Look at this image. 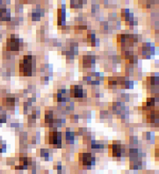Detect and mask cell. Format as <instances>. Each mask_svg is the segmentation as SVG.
Returning <instances> with one entry per match:
<instances>
[{"instance_id": "cell-10", "label": "cell", "mask_w": 159, "mask_h": 174, "mask_svg": "<svg viewBox=\"0 0 159 174\" xmlns=\"http://www.w3.org/2000/svg\"><path fill=\"white\" fill-rule=\"evenodd\" d=\"M95 62L94 56L91 55H83V65L85 67H91V65Z\"/></svg>"}, {"instance_id": "cell-12", "label": "cell", "mask_w": 159, "mask_h": 174, "mask_svg": "<svg viewBox=\"0 0 159 174\" xmlns=\"http://www.w3.org/2000/svg\"><path fill=\"white\" fill-rule=\"evenodd\" d=\"M14 103H15V100L13 98H5L4 100V105H5L6 106H14Z\"/></svg>"}, {"instance_id": "cell-8", "label": "cell", "mask_w": 159, "mask_h": 174, "mask_svg": "<svg viewBox=\"0 0 159 174\" xmlns=\"http://www.w3.org/2000/svg\"><path fill=\"white\" fill-rule=\"evenodd\" d=\"M56 121L54 120V115H53V112L50 111V110H48L45 112V122L46 124H48L49 127H53Z\"/></svg>"}, {"instance_id": "cell-15", "label": "cell", "mask_w": 159, "mask_h": 174, "mask_svg": "<svg viewBox=\"0 0 159 174\" xmlns=\"http://www.w3.org/2000/svg\"><path fill=\"white\" fill-rule=\"evenodd\" d=\"M65 139L66 140H71L72 141L74 139V134L72 132H70V131L66 132L65 133Z\"/></svg>"}, {"instance_id": "cell-16", "label": "cell", "mask_w": 159, "mask_h": 174, "mask_svg": "<svg viewBox=\"0 0 159 174\" xmlns=\"http://www.w3.org/2000/svg\"><path fill=\"white\" fill-rule=\"evenodd\" d=\"M2 4H2V2L0 1V5H2Z\"/></svg>"}, {"instance_id": "cell-11", "label": "cell", "mask_w": 159, "mask_h": 174, "mask_svg": "<svg viewBox=\"0 0 159 174\" xmlns=\"http://www.w3.org/2000/svg\"><path fill=\"white\" fill-rule=\"evenodd\" d=\"M155 99L154 98H149L147 99V101H146V107L150 110V109H152V107H154L155 106Z\"/></svg>"}, {"instance_id": "cell-5", "label": "cell", "mask_w": 159, "mask_h": 174, "mask_svg": "<svg viewBox=\"0 0 159 174\" xmlns=\"http://www.w3.org/2000/svg\"><path fill=\"white\" fill-rule=\"evenodd\" d=\"M147 121L150 123L158 124V111L150 109L147 114Z\"/></svg>"}, {"instance_id": "cell-4", "label": "cell", "mask_w": 159, "mask_h": 174, "mask_svg": "<svg viewBox=\"0 0 159 174\" xmlns=\"http://www.w3.org/2000/svg\"><path fill=\"white\" fill-rule=\"evenodd\" d=\"M94 162H95V159L91 153H88V152L79 153V163H81V165L85 166V167H90L91 165L94 164Z\"/></svg>"}, {"instance_id": "cell-2", "label": "cell", "mask_w": 159, "mask_h": 174, "mask_svg": "<svg viewBox=\"0 0 159 174\" xmlns=\"http://www.w3.org/2000/svg\"><path fill=\"white\" fill-rule=\"evenodd\" d=\"M21 40L16 35L12 34L6 41V49L9 51H18L21 47Z\"/></svg>"}, {"instance_id": "cell-14", "label": "cell", "mask_w": 159, "mask_h": 174, "mask_svg": "<svg viewBox=\"0 0 159 174\" xmlns=\"http://www.w3.org/2000/svg\"><path fill=\"white\" fill-rule=\"evenodd\" d=\"M5 121H6V113L2 107H0V123L5 122Z\"/></svg>"}, {"instance_id": "cell-9", "label": "cell", "mask_w": 159, "mask_h": 174, "mask_svg": "<svg viewBox=\"0 0 159 174\" xmlns=\"http://www.w3.org/2000/svg\"><path fill=\"white\" fill-rule=\"evenodd\" d=\"M10 19H11L10 10L4 7L0 8V20L4 21H7V20H10Z\"/></svg>"}, {"instance_id": "cell-1", "label": "cell", "mask_w": 159, "mask_h": 174, "mask_svg": "<svg viewBox=\"0 0 159 174\" xmlns=\"http://www.w3.org/2000/svg\"><path fill=\"white\" fill-rule=\"evenodd\" d=\"M35 69V59L33 55H27L20 62V72L24 76H31Z\"/></svg>"}, {"instance_id": "cell-6", "label": "cell", "mask_w": 159, "mask_h": 174, "mask_svg": "<svg viewBox=\"0 0 159 174\" xmlns=\"http://www.w3.org/2000/svg\"><path fill=\"white\" fill-rule=\"evenodd\" d=\"M70 94L74 98H82L83 96V89L82 85H72L70 87Z\"/></svg>"}, {"instance_id": "cell-3", "label": "cell", "mask_w": 159, "mask_h": 174, "mask_svg": "<svg viewBox=\"0 0 159 174\" xmlns=\"http://www.w3.org/2000/svg\"><path fill=\"white\" fill-rule=\"evenodd\" d=\"M49 143L55 148H59L62 145V133L54 129L49 132Z\"/></svg>"}, {"instance_id": "cell-7", "label": "cell", "mask_w": 159, "mask_h": 174, "mask_svg": "<svg viewBox=\"0 0 159 174\" xmlns=\"http://www.w3.org/2000/svg\"><path fill=\"white\" fill-rule=\"evenodd\" d=\"M112 152H113V157H121L123 149L121 147V144L119 142H113V143L112 144Z\"/></svg>"}, {"instance_id": "cell-13", "label": "cell", "mask_w": 159, "mask_h": 174, "mask_svg": "<svg viewBox=\"0 0 159 174\" xmlns=\"http://www.w3.org/2000/svg\"><path fill=\"white\" fill-rule=\"evenodd\" d=\"M83 4V0H71V7L80 8Z\"/></svg>"}]
</instances>
